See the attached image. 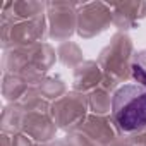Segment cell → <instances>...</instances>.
<instances>
[{
    "mask_svg": "<svg viewBox=\"0 0 146 146\" xmlns=\"http://www.w3.org/2000/svg\"><path fill=\"white\" fill-rule=\"evenodd\" d=\"M132 72H134V78L143 86H146V53H141L137 57V60L132 65Z\"/></svg>",
    "mask_w": 146,
    "mask_h": 146,
    "instance_id": "7a4b0ae2",
    "label": "cell"
},
{
    "mask_svg": "<svg viewBox=\"0 0 146 146\" xmlns=\"http://www.w3.org/2000/svg\"><path fill=\"white\" fill-rule=\"evenodd\" d=\"M113 117L122 131H137L146 125V86L125 84L113 95Z\"/></svg>",
    "mask_w": 146,
    "mask_h": 146,
    "instance_id": "6da1fadb",
    "label": "cell"
}]
</instances>
